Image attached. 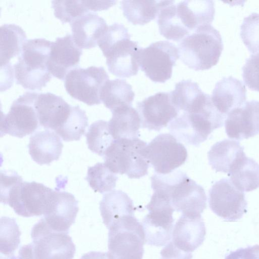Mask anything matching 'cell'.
<instances>
[{
	"label": "cell",
	"mask_w": 259,
	"mask_h": 259,
	"mask_svg": "<svg viewBox=\"0 0 259 259\" xmlns=\"http://www.w3.org/2000/svg\"><path fill=\"white\" fill-rule=\"evenodd\" d=\"M52 3L55 16L63 23H71L89 12L84 1H53Z\"/></svg>",
	"instance_id": "f35d334b"
},
{
	"label": "cell",
	"mask_w": 259,
	"mask_h": 259,
	"mask_svg": "<svg viewBox=\"0 0 259 259\" xmlns=\"http://www.w3.org/2000/svg\"><path fill=\"white\" fill-rule=\"evenodd\" d=\"M40 126L57 132L69 117L72 106L51 93H37L34 102Z\"/></svg>",
	"instance_id": "ffe728a7"
},
{
	"label": "cell",
	"mask_w": 259,
	"mask_h": 259,
	"mask_svg": "<svg viewBox=\"0 0 259 259\" xmlns=\"http://www.w3.org/2000/svg\"><path fill=\"white\" fill-rule=\"evenodd\" d=\"M174 3L168 1L161 8L157 15V23L161 35L168 39L179 41L190 32L181 23Z\"/></svg>",
	"instance_id": "d6a6232c"
},
{
	"label": "cell",
	"mask_w": 259,
	"mask_h": 259,
	"mask_svg": "<svg viewBox=\"0 0 259 259\" xmlns=\"http://www.w3.org/2000/svg\"><path fill=\"white\" fill-rule=\"evenodd\" d=\"M228 175L241 191L249 192L259 187V164L246 155L235 164Z\"/></svg>",
	"instance_id": "f1b7e54d"
},
{
	"label": "cell",
	"mask_w": 259,
	"mask_h": 259,
	"mask_svg": "<svg viewBox=\"0 0 259 259\" xmlns=\"http://www.w3.org/2000/svg\"><path fill=\"white\" fill-rule=\"evenodd\" d=\"M26 38L25 31L17 25L1 26V67L7 66L12 58L20 54Z\"/></svg>",
	"instance_id": "4dcf8cb0"
},
{
	"label": "cell",
	"mask_w": 259,
	"mask_h": 259,
	"mask_svg": "<svg viewBox=\"0 0 259 259\" xmlns=\"http://www.w3.org/2000/svg\"><path fill=\"white\" fill-rule=\"evenodd\" d=\"M78 201L69 192L55 191L42 219L52 230L69 233L78 211Z\"/></svg>",
	"instance_id": "d6986e66"
},
{
	"label": "cell",
	"mask_w": 259,
	"mask_h": 259,
	"mask_svg": "<svg viewBox=\"0 0 259 259\" xmlns=\"http://www.w3.org/2000/svg\"><path fill=\"white\" fill-rule=\"evenodd\" d=\"M131 35L122 24L110 26L98 42L106 58L108 70L119 77H130L137 74L139 69L141 47L131 40Z\"/></svg>",
	"instance_id": "7a4b0ae2"
},
{
	"label": "cell",
	"mask_w": 259,
	"mask_h": 259,
	"mask_svg": "<svg viewBox=\"0 0 259 259\" xmlns=\"http://www.w3.org/2000/svg\"><path fill=\"white\" fill-rule=\"evenodd\" d=\"M37 93H24L13 101L7 114L2 115V136L8 134L22 138L38 128L40 124L34 105Z\"/></svg>",
	"instance_id": "4fadbf2b"
},
{
	"label": "cell",
	"mask_w": 259,
	"mask_h": 259,
	"mask_svg": "<svg viewBox=\"0 0 259 259\" xmlns=\"http://www.w3.org/2000/svg\"><path fill=\"white\" fill-rule=\"evenodd\" d=\"M88 125L85 112L79 106H74L67 121L56 134L65 142L78 141L84 134Z\"/></svg>",
	"instance_id": "74e56055"
},
{
	"label": "cell",
	"mask_w": 259,
	"mask_h": 259,
	"mask_svg": "<svg viewBox=\"0 0 259 259\" xmlns=\"http://www.w3.org/2000/svg\"><path fill=\"white\" fill-rule=\"evenodd\" d=\"M145 156L155 171L167 174L183 164L188 153L185 146L171 134H160L146 146Z\"/></svg>",
	"instance_id": "5bb4252c"
},
{
	"label": "cell",
	"mask_w": 259,
	"mask_h": 259,
	"mask_svg": "<svg viewBox=\"0 0 259 259\" xmlns=\"http://www.w3.org/2000/svg\"><path fill=\"white\" fill-rule=\"evenodd\" d=\"M179 56L189 68L204 70L215 65L223 49L221 35L211 25L199 27L178 45Z\"/></svg>",
	"instance_id": "277c9868"
},
{
	"label": "cell",
	"mask_w": 259,
	"mask_h": 259,
	"mask_svg": "<svg viewBox=\"0 0 259 259\" xmlns=\"http://www.w3.org/2000/svg\"><path fill=\"white\" fill-rule=\"evenodd\" d=\"M179 58L178 48L174 44L158 41L141 48L139 66L152 81L164 83L171 78L172 68Z\"/></svg>",
	"instance_id": "7c38bea8"
},
{
	"label": "cell",
	"mask_w": 259,
	"mask_h": 259,
	"mask_svg": "<svg viewBox=\"0 0 259 259\" xmlns=\"http://www.w3.org/2000/svg\"><path fill=\"white\" fill-rule=\"evenodd\" d=\"M168 1H122L121 8L128 22L143 25L155 18Z\"/></svg>",
	"instance_id": "1f68e13d"
},
{
	"label": "cell",
	"mask_w": 259,
	"mask_h": 259,
	"mask_svg": "<svg viewBox=\"0 0 259 259\" xmlns=\"http://www.w3.org/2000/svg\"><path fill=\"white\" fill-rule=\"evenodd\" d=\"M68 234L52 230L42 218L31 230L33 259H73L76 248Z\"/></svg>",
	"instance_id": "30bf717a"
},
{
	"label": "cell",
	"mask_w": 259,
	"mask_h": 259,
	"mask_svg": "<svg viewBox=\"0 0 259 259\" xmlns=\"http://www.w3.org/2000/svg\"><path fill=\"white\" fill-rule=\"evenodd\" d=\"M52 42L45 38L27 40L14 65L16 83L30 90H40L51 80L48 67Z\"/></svg>",
	"instance_id": "3957f363"
},
{
	"label": "cell",
	"mask_w": 259,
	"mask_h": 259,
	"mask_svg": "<svg viewBox=\"0 0 259 259\" xmlns=\"http://www.w3.org/2000/svg\"><path fill=\"white\" fill-rule=\"evenodd\" d=\"M54 190L34 181L23 182L22 178L6 183L1 188V202L8 204L19 215L40 216L46 213Z\"/></svg>",
	"instance_id": "5b68a950"
},
{
	"label": "cell",
	"mask_w": 259,
	"mask_h": 259,
	"mask_svg": "<svg viewBox=\"0 0 259 259\" xmlns=\"http://www.w3.org/2000/svg\"><path fill=\"white\" fill-rule=\"evenodd\" d=\"M228 137L241 140L259 134V101L252 100L236 108L225 121Z\"/></svg>",
	"instance_id": "ac0fdd59"
},
{
	"label": "cell",
	"mask_w": 259,
	"mask_h": 259,
	"mask_svg": "<svg viewBox=\"0 0 259 259\" xmlns=\"http://www.w3.org/2000/svg\"><path fill=\"white\" fill-rule=\"evenodd\" d=\"M147 143L139 138L115 140L106 150L104 163L113 173L139 179L148 174L149 163L145 156Z\"/></svg>",
	"instance_id": "52a82bcc"
},
{
	"label": "cell",
	"mask_w": 259,
	"mask_h": 259,
	"mask_svg": "<svg viewBox=\"0 0 259 259\" xmlns=\"http://www.w3.org/2000/svg\"><path fill=\"white\" fill-rule=\"evenodd\" d=\"M108 259H142L145 236L135 215H127L108 229Z\"/></svg>",
	"instance_id": "ba28073f"
},
{
	"label": "cell",
	"mask_w": 259,
	"mask_h": 259,
	"mask_svg": "<svg viewBox=\"0 0 259 259\" xmlns=\"http://www.w3.org/2000/svg\"><path fill=\"white\" fill-rule=\"evenodd\" d=\"M80 259H108L107 252L90 251L83 254Z\"/></svg>",
	"instance_id": "f6af8a7d"
},
{
	"label": "cell",
	"mask_w": 259,
	"mask_h": 259,
	"mask_svg": "<svg viewBox=\"0 0 259 259\" xmlns=\"http://www.w3.org/2000/svg\"><path fill=\"white\" fill-rule=\"evenodd\" d=\"M85 180L95 192L104 193L115 188L118 177L104 163L99 162L88 167Z\"/></svg>",
	"instance_id": "8d00e7d4"
},
{
	"label": "cell",
	"mask_w": 259,
	"mask_h": 259,
	"mask_svg": "<svg viewBox=\"0 0 259 259\" xmlns=\"http://www.w3.org/2000/svg\"><path fill=\"white\" fill-rule=\"evenodd\" d=\"M115 1H85L89 10L94 11L107 10L116 3Z\"/></svg>",
	"instance_id": "ee69618b"
},
{
	"label": "cell",
	"mask_w": 259,
	"mask_h": 259,
	"mask_svg": "<svg viewBox=\"0 0 259 259\" xmlns=\"http://www.w3.org/2000/svg\"><path fill=\"white\" fill-rule=\"evenodd\" d=\"M205 235V226L201 217L182 214L174 227L171 241L181 250L192 252L202 244Z\"/></svg>",
	"instance_id": "44dd1931"
},
{
	"label": "cell",
	"mask_w": 259,
	"mask_h": 259,
	"mask_svg": "<svg viewBox=\"0 0 259 259\" xmlns=\"http://www.w3.org/2000/svg\"><path fill=\"white\" fill-rule=\"evenodd\" d=\"M240 36L250 52L259 53V13H252L244 18L240 26Z\"/></svg>",
	"instance_id": "ab89813d"
},
{
	"label": "cell",
	"mask_w": 259,
	"mask_h": 259,
	"mask_svg": "<svg viewBox=\"0 0 259 259\" xmlns=\"http://www.w3.org/2000/svg\"><path fill=\"white\" fill-rule=\"evenodd\" d=\"M211 99L217 109L226 116L233 109L245 103V87L240 80L232 76L223 77L215 84Z\"/></svg>",
	"instance_id": "7402d4cb"
},
{
	"label": "cell",
	"mask_w": 259,
	"mask_h": 259,
	"mask_svg": "<svg viewBox=\"0 0 259 259\" xmlns=\"http://www.w3.org/2000/svg\"><path fill=\"white\" fill-rule=\"evenodd\" d=\"M145 208L149 213L141 223L145 243L156 246L166 245L172 237L175 221L172 214L175 209L166 197L155 192Z\"/></svg>",
	"instance_id": "9c48e42d"
},
{
	"label": "cell",
	"mask_w": 259,
	"mask_h": 259,
	"mask_svg": "<svg viewBox=\"0 0 259 259\" xmlns=\"http://www.w3.org/2000/svg\"><path fill=\"white\" fill-rule=\"evenodd\" d=\"M237 141L225 139L212 145L207 153L209 164L216 172L228 174L235 164L245 155Z\"/></svg>",
	"instance_id": "4316f807"
},
{
	"label": "cell",
	"mask_w": 259,
	"mask_h": 259,
	"mask_svg": "<svg viewBox=\"0 0 259 259\" xmlns=\"http://www.w3.org/2000/svg\"><path fill=\"white\" fill-rule=\"evenodd\" d=\"M150 179L153 191L166 197L175 210L189 217H201L206 207L205 191L185 172L179 169L167 174L156 173Z\"/></svg>",
	"instance_id": "6da1fadb"
},
{
	"label": "cell",
	"mask_w": 259,
	"mask_h": 259,
	"mask_svg": "<svg viewBox=\"0 0 259 259\" xmlns=\"http://www.w3.org/2000/svg\"><path fill=\"white\" fill-rule=\"evenodd\" d=\"M160 259H192L191 252L184 251L178 248L172 241L167 243L160 251Z\"/></svg>",
	"instance_id": "b9f144b4"
},
{
	"label": "cell",
	"mask_w": 259,
	"mask_h": 259,
	"mask_svg": "<svg viewBox=\"0 0 259 259\" xmlns=\"http://www.w3.org/2000/svg\"><path fill=\"white\" fill-rule=\"evenodd\" d=\"M208 202L211 210L226 221L238 220L247 212L244 192L238 189L228 179H222L212 186Z\"/></svg>",
	"instance_id": "9a60e30c"
},
{
	"label": "cell",
	"mask_w": 259,
	"mask_h": 259,
	"mask_svg": "<svg viewBox=\"0 0 259 259\" xmlns=\"http://www.w3.org/2000/svg\"><path fill=\"white\" fill-rule=\"evenodd\" d=\"M89 149L98 155L104 156L106 150L115 140L109 126V123L103 120L93 122L85 134Z\"/></svg>",
	"instance_id": "e575fe53"
},
{
	"label": "cell",
	"mask_w": 259,
	"mask_h": 259,
	"mask_svg": "<svg viewBox=\"0 0 259 259\" xmlns=\"http://www.w3.org/2000/svg\"><path fill=\"white\" fill-rule=\"evenodd\" d=\"M177 13L182 24L191 32L200 26L210 25L214 16L212 1H184L176 5Z\"/></svg>",
	"instance_id": "d4e9b609"
},
{
	"label": "cell",
	"mask_w": 259,
	"mask_h": 259,
	"mask_svg": "<svg viewBox=\"0 0 259 259\" xmlns=\"http://www.w3.org/2000/svg\"><path fill=\"white\" fill-rule=\"evenodd\" d=\"M226 118L210 99L199 111L183 112L169 123L168 128L180 142L198 146L213 130L223 125Z\"/></svg>",
	"instance_id": "8992f818"
},
{
	"label": "cell",
	"mask_w": 259,
	"mask_h": 259,
	"mask_svg": "<svg viewBox=\"0 0 259 259\" xmlns=\"http://www.w3.org/2000/svg\"><path fill=\"white\" fill-rule=\"evenodd\" d=\"M245 84L252 91L259 92V54L248 58L242 67Z\"/></svg>",
	"instance_id": "60d3db41"
},
{
	"label": "cell",
	"mask_w": 259,
	"mask_h": 259,
	"mask_svg": "<svg viewBox=\"0 0 259 259\" xmlns=\"http://www.w3.org/2000/svg\"><path fill=\"white\" fill-rule=\"evenodd\" d=\"M63 144L60 137L49 130L38 131L30 137L29 153L39 165L49 164L59 159Z\"/></svg>",
	"instance_id": "cb8c5ba5"
},
{
	"label": "cell",
	"mask_w": 259,
	"mask_h": 259,
	"mask_svg": "<svg viewBox=\"0 0 259 259\" xmlns=\"http://www.w3.org/2000/svg\"><path fill=\"white\" fill-rule=\"evenodd\" d=\"M82 49L74 42L72 36L67 34L52 42L48 67L54 77L64 80L67 74L78 67Z\"/></svg>",
	"instance_id": "e0dca14e"
},
{
	"label": "cell",
	"mask_w": 259,
	"mask_h": 259,
	"mask_svg": "<svg viewBox=\"0 0 259 259\" xmlns=\"http://www.w3.org/2000/svg\"><path fill=\"white\" fill-rule=\"evenodd\" d=\"M225 259H259V245L231 251Z\"/></svg>",
	"instance_id": "7bdbcfd3"
},
{
	"label": "cell",
	"mask_w": 259,
	"mask_h": 259,
	"mask_svg": "<svg viewBox=\"0 0 259 259\" xmlns=\"http://www.w3.org/2000/svg\"><path fill=\"white\" fill-rule=\"evenodd\" d=\"M100 210L103 223L108 229L124 217L135 215V208L126 193L113 190L104 195L100 202Z\"/></svg>",
	"instance_id": "484cf974"
},
{
	"label": "cell",
	"mask_w": 259,
	"mask_h": 259,
	"mask_svg": "<svg viewBox=\"0 0 259 259\" xmlns=\"http://www.w3.org/2000/svg\"><path fill=\"white\" fill-rule=\"evenodd\" d=\"M21 233L14 219H1V259H14V252L20 242Z\"/></svg>",
	"instance_id": "d590c367"
},
{
	"label": "cell",
	"mask_w": 259,
	"mask_h": 259,
	"mask_svg": "<svg viewBox=\"0 0 259 259\" xmlns=\"http://www.w3.org/2000/svg\"><path fill=\"white\" fill-rule=\"evenodd\" d=\"M141 127L160 131L176 118L180 111L173 105L170 93L159 92L137 103Z\"/></svg>",
	"instance_id": "2e32d148"
},
{
	"label": "cell",
	"mask_w": 259,
	"mask_h": 259,
	"mask_svg": "<svg viewBox=\"0 0 259 259\" xmlns=\"http://www.w3.org/2000/svg\"><path fill=\"white\" fill-rule=\"evenodd\" d=\"M204 94L198 83L191 80L178 82L170 93L171 102L180 112L188 110Z\"/></svg>",
	"instance_id": "836d02e7"
},
{
	"label": "cell",
	"mask_w": 259,
	"mask_h": 259,
	"mask_svg": "<svg viewBox=\"0 0 259 259\" xmlns=\"http://www.w3.org/2000/svg\"><path fill=\"white\" fill-rule=\"evenodd\" d=\"M108 80L109 75L102 66L77 67L67 74L64 86L72 98L92 106L101 103V91Z\"/></svg>",
	"instance_id": "8fae6325"
},
{
	"label": "cell",
	"mask_w": 259,
	"mask_h": 259,
	"mask_svg": "<svg viewBox=\"0 0 259 259\" xmlns=\"http://www.w3.org/2000/svg\"><path fill=\"white\" fill-rule=\"evenodd\" d=\"M132 86L125 79L107 80L100 93V99L111 112L126 106H131L135 97Z\"/></svg>",
	"instance_id": "f546056e"
},
{
	"label": "cell",
	"mask_w": 259,
	"mask_h": 259,
	"mask_svg": "<svg viewBox=\"0 0 259 259\" xmlns=\"http://www.w3.org/2000/svg\"><path fill=\"white\" fill-rule=\"evenodd\" d=\"M108 121L111 134L114 140L138 138L141 120L137 110L131 106L117 108L112 112Z\"/></svg>",
	"instance_id": "83f0119b"
},
{
	"label": "cell",
	"mask_w": 259,
	"mask_h": 259,
	"mask_svg": "<svg viewBox=\"0 0 259 259\" xmlns=\"http://www.w3.org/2000/svg\"><path fill=\"white\" fill-rule=\"evenodd\" d=\"M70 25L73 39L82 49L95 47L108 26L102 17L92 12L77 18Z\"/></svg>",
	"instance_id": "603a6c76"
}]
</instances>
